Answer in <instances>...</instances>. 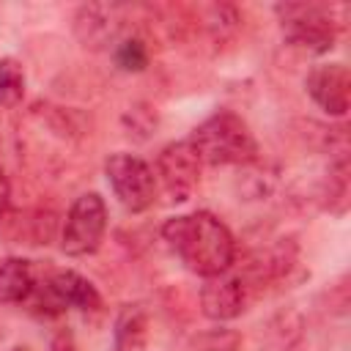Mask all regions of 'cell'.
I'll return each instance as SVG.
<instances>
[{
	"label": "cell",
	"mask_w": 351,
	"mask_h": 351,
	"mask_svg": "<svg viewBox=\"0 0 351 351\" xmlns=\"http://www.w3.org/2000/svg\"><path fill=\"white\" fill-rule=\"evenodd\" d=\"M203 165H239L250 167L258 162V143L247 126V121L230 110H219L195 126L189 134Z\"/></svg>",
	"instance_id": "7a4b0ae2"
},
{
	"label": "cell",
	"mask_w": 351,
	"mask_h": 351,
	"mask_svg": "<svg viewBox=\"0 0 351 351\" xmlns=\"http://www.w3.org/2000/svg\"><path fill=\"white\" fill-rule=\"evenodd\" d=\"M343 5H326V3H280L274 5V14L280 16L282 36L302 49L310 52H329L337 38L340 22L335 19V11Z\"/></svg>",
	"instance_id": "3957f363"
},
{
	"label": "cell",
	"mask_w": 351,
	"mask_h": 351,
	"mask_svg": "<svg viewBox=\"0 0 351 351\" xmlns=\"http://www.w3.org/2000/svg\"><path fill=\"white\" fill-rule=\"evenodd\" d=\"M200 310L211 321H230L244 310V282L233 274L206 277L200 288Z\"/></svg>",
	"instance_id": "9c48e42d"
},
{
	"label": "cell",
	"mask_w": 351,
	"mask_h": 351,
	"mask_svg": "<svg viewBox=\"0 0 351 351\" xmlns=\"http://www.w3.org/2000/svg\"><path fill=\"white\" fill-rule=\"evenodd\" d=\"M121 27V8L112 3H88L80 5L74 16V33L82 47L101 49L118 38Z\"/></svg>",
	"instance_id": "ba28073f"
},
{
	"label": "cell",
	"mask_w": 351,
	"mask_h": 351,
	"mask_svg": "<svg viewBox=\"0 0 351 351\" xmlns=\"http://www.w3.org/2000/svg\"><path fill=\"white\" fill-rule=\"evenodd\" d=\"M47 277H49V288L58 296V302L63 304V310H80V313L101 310V293L80 271H74V269H55Z\"/></svg>",
	"instance_id": "30bf717a"
},
{
	"label": "cell",
	"mask_w": 351,
	"mask_h": 351,
	"mask_svg": "<svg viewBox=\"0 0 351 351\" xmlns=\"http://www.w3.org/2000/svg\"><path fill=\"white\" fill-rule=\"evenodd\" d=\"M115 66L121 71H143L148 66V47L140 38H123L115 47Z\"/></svg>",
	"instance_id": "5bb4252c"
},
{
	"label": "cell",
	"mask_w": 351,
	"mask_h": 351,
	"mask_svg": "<svg viewBox=\"0 0 351 351\" xmlns=\"http://www.w3.org/2000/svg\"><path fill=\"white\" fill-rule=\"evenodd\" d=\"M162 236L181 258V263L200 277L225 274L236 258L233 233L219 217L208 211L170 217L162 225Z\"/></svg>",
	"instance_id": "6da1fadb"
},
{
	"label": "cell",
	"mask_w": 351,
	"mask_h": 351,
	"mask_svg": "<svg viewBox=\"0 0 351 351\" xmlns=\"http://www.w3.org/2000/svg\"><path fill=\"white\" fill-rule=\"evenodd\" d=\"M36 282V266L25 258L0 261V304H22Z\"/></svg>",
	"instance_id": "8fae6325"
},
{
	"label": "cell",
	"mask_w": 351,
	"mask_h": 351,
	"mask_svg": "<svg viewBox=\"0 0 351 351\" xmlns=\"http://www.w3.org/2000/svg\"><path fill=\"white\" fill-rule=\"evenodd\" d=\"M307 93L310 99L332 118H343L351 104V74L346 63H321L315 66L307 80Z\"/></svg>",
	"instance_id": "52a82bcc"
},
{
	"label": "cell",
	"mask_w": 351,
	"mask_h": 351,
	"mask_svg": "<svg viewBox=\"0 0 351 351\" xmlns=\"http://www.w3.org/2000/svg\"><path fill=\"white\" fill-rule=\"evenodd\" d=\"M25 96V71L14 58H0V104L16 107Z\"/></svg>",
	"instance_id": "4fadbf2b"
},
{
	"label": "cell",
	"mask_w": 351,
	"mask_h": 351,
	"mask_svg": "<svg viewBox=\"0 0 351 351\" xmlns=\"http://www.w3.org/2000/svg\"><path fill=\"white\" fill-rule=\"evenodd\" d=\"M107 230V206L99 192H85L80 195L63 222L60 230V250L71 258L93 255L104 239Z\"/></svg>",
	"instance_id": "277c9868"
},
{
	"label": "cell",
	"mask_w": 351,
	"mask_h": 351,
	"mask_svg": "<svg viewBox=\"0 0 351 351\" xmlns=\"http://www.w3.org/2000/svg\"><path fill=\"white\" fill-rule=\"evenodd\" d=\"M104 173H107V181H110L118 203L126 211L140 214L154 203L156 176H154V167L145 159H140L134 154H126V151H118L104 162Z\"/></svg>",
	"instance_id": "5b68a950"
},
{
	"label": "cell",
	"mask_w": 351,
	"mask_h": 351,
	"mask_svg": "<svg viewBox=\"0 0 351 351\" xmlns=\"http://www.w3.org/2000/svg\"><path fill=\"white\" fill-rule=\"evenodd\" d=\"M11 208V184H8V176L0 165V217H5Z\"/></svg>",
	"instance_id": "9a60e30c"
},
{
	"label": "cell",
	"mask_w": 351,
	"mask_h": 351,
	"mask_svg": "<svg viewBox=\"0 0 351 351\" xmlns=\"http://www.w3.org/2000/svg\"><path fill=\"white\" fill-rule=\"evenodd\" d=\"M49 351H77V343H74L71 332H58L49 343Z\"/></svg>",
	"instance_id": "2e32d148"
},
{
	"label": "cell",
	"mask_w": 351,
	"mask_h": 351,
	"mask_svg": "<svg viewBox=\"0 0 351 351\" xmlns=\"http://www.w3.org/2000/svg\"><path fill=\"white\" fill-rule=\"evenodd\" d=\"M11 351H27V348H22V346H16V348H11Z\"/></svg>",
	"instance_id": "e0dca14e"
},
{
	"label": "cell",
	"mask_w": 351,
	"mask_h": 351,
	"mask_svg": "<svg viewBox=\"0 0 351 351\" xmlns=\"http://www.w3.org/2000/svg\"><path fill=\"white\" fill-rule=\"evenodd\" d=\"M200 156L195 151V145L186 140L178 143H167L159 156H156V184H162V189L167 192L170 200L184 203L189 200V195L195 192L197 181H200Z\"/></svg>",
	"instance_id": "8992f818"
},
{
	"label": "cell",
	"mask_w": 351,
	"mask_h": 351,
	"mask_svg": "<svg viewBox=\"0 0 351 351\" xmlns=\"http://www.w3.org/2000/svg\"><path fill=\"white\" fill-rule=\"evenodd\" d=\"M115 351H145L148 346V313L140 304H126L115 318Z\"/></svg>",
	"instance_id": "7c38bea8"
}]
</instances>
